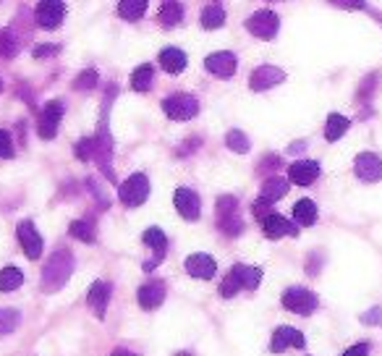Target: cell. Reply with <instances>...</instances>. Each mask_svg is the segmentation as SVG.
<instances>
[{
  "mask_svg": "<svg viewBox=\"0 0 382 356\" xmlns=\"http://www.w3.org/2000/svg\"><path fill=\"white\" fill-rule=\"evenodd\" d=\"M73 273V254L69 249H58L55 254H50V260L45 262V270H42V291L55 294L63 285L69 283V278Z\"/></svg>",
  "mask_w": 382,
  "mask_h": 356,
  "instance_id": "cell-1",
  "label": "cell"
},
{
  "mask_svg": "<svg viewBox=\"0 0 382 356\" xmlns=\"http://www.w3.org/2000/svg\"><path fill=\"white\" fill-rule=\"evenodd\" d=\"M217 228L226 233V236H239L244 231V220L239 215V199L230 197V194H223L217 199Z\"/></svg>",
  "mask_w": 382,
  "mask_h": 356,
  "instance_id": "cell-2",
  "label": "cell"
},
{
  "mask_svg": "<svg viewBox=\"0 0 382 356\" xmlns=\"http://www.w3.org/2000/svg\"><path fill=\"white\" fill-rule=\"evenodd\" d=\"M147 197H149V178L144 173H134L118 186V199L126 207H139L147 202Z\"/></svg>",
  "mask_w": 382,
  "mask_h": 356,
  "instance_id": "cell-3",
  "label": "cell"
},
{
  "mask_svg": "<svg viewBox=\"0 0 382 356\" xmlns=\"http://www.w3.org/2000/svg\"><path fill=\"white\" fill-rule=\"evenodd\" d=\"M163 110L170 121H191L197 113H199V100L194 95H170L163 100Z\"/></svg>",
  "mask_w": 382,
  "mask_h": 356,
  "instance_id": "cell-4",
  "label": "cell"
},
{
  "mask_svg": "<svg viewBox=\"0 0 382 356\" xmlns=\"http://www.w3.org/2000/svg\"><path fill=\"white\" fill-rule=\"evenodd\" d=\"M317 304H320L317 296L311 294L309 288H301V285H293V288H288L286 294H283V307L288 312H293V314H301V317L314 314Z\"/></svg>",
  "mask_w": 382,
  "mask_h": 356,
  "instance_id": "cell-5",
  "label": "cell"
},
{
  "mask_svg": "<svg viewBox=\"0 0 382 356\" xmlns=\"http://www.w3.org/2000/svg\"><path fill=\"white\" fill-rule=\"evenodd\" d=\"M95 160L100 170L108 176V181H116V173H113V142H110V131L105 126V118H102L95 136Z\"/></svg>",
  "mask_w": 382,
  "mask_h": 356,
  "instance_id": "cell-6",
  "label": "cell"
},
{
  "mask_svg": "<svg viewBox=\"0 0 382 356\" xmlns=\"http://www.w3.org/2000/svg\"><path fill=\"white\" fill-rule=\"evenodd\" d=\"M246 29L254 37H260V39H275L278 29H280V19H278L275 11H267L264 8V11L251 13L249 19H246Z\"/></svg>",
  "mask_w": 382,
  "mask_h": 356,
  "instance_id": "cell-7",
  "label": "cell"
},
{
  "mask_svg": "<svg viewBox=\"0 0 382 356\" xmlns=\"http://www.w3.org/2000/svg\"><path fill=\"white\" fill-rule=\"evenodd\" d=\"M63 103L60 100H50L45 103V107L39 110V123H37V131L42 139H55L58 134V126H60V118H63Z\"/></svg>",
  "mask_w": 382,
  "mask_h": 356,
  "instance_id": "cell-8",
  "label": "cell"
},
{
  "mask_svg": "<svg viewBox=\"0 0 382 356\" xmlns=\"http://www.w3.org/2000/svg\"><path fill=\"white\" fill-rule=\"evenodd\" d=\"M63 16H66V3L63 0H39L37 3V11H35L37 26H42V29H58Z\"/></svg>",
  "mask_w": 382,
  "mask_h": 356,
  "instance_id": "cell-9",
  "label": "cell"
},
{
  "mask_svg": "<svg viewBox=\"0 0 382 356\" xmlns=\"http://www.w3.org/2000/svg\"><path fill=\"white\" fill-rule=\"evenodd\" d=\"M354 173H356L358 181L364 184H374L382 178V157L374 152H361L354 160Z\"/></svg>",
  "mask_w": 382,
  "mask_h": 356,
  "instance_id": "cell-10",
  "label": "cell"
},
{
  "mask_svg": "<svg viewBox=\"0 0 382 356\" xmlns=\"http://www.w3.org/2000/svg\"><path fill=\"white\" fill-rule=\"evenodd\" d=\"M16 236H19V244L29 260H39L42 257V236L37 233V228L32 220H21L19 228H16Z\"/></svg>",
  "mask_w": 382,
  "mask_h": 356,
  "instance_id": "cell-11",
  "label": "cell"
},
{
  "mask_svg": "<svg viewBox=\"0 0 382 356\" xmlns=\"http://www.w3.org/2000/svg\"><path fill=\"white\" fill-rule=\"evenodd\" d=\"M286 79V73L280 71L278 66H270V63H264V66H257L249 76V87L254 92H264V89H270L275 84H280Z\"/></svg>",
  "mask_w": 382,
  "mask_h": 356,
  "instance_id": "cell-12",
  "label": "cell"
},
{
  "mask_svg": "<svg viewBox=\"0 0 382 356\" xmlns=\"http://www.w3.org/2000/svg\"><path fill=\"white\" fill-rule=\"evenodd\" d=\"M173 204H176V210L183 220H199V215H202V202H199V194L191 189H179L176 191V197H173Z\"/></svg>",
  "mask_w": 382,
  "mask_h": 356,
  "instance_id": "cell-13",
  "label": "cell"
},
{
  "mask_svg": "<svg viewBox=\"0 0 382 356\" xmlns=\"http://www.w3.org/2000/svg\"><path fill=\"white\" fill-rule=\"evenodd\" d=\"M204 69L210 73H215V76H220V79H228V76H233L236 69H239V58L233 53H228V50L212 53V55H207V60H204Z\"/></svg>",
  "mask_w": 382,
  "mask_h": 356,
  "instance_id": "cell-14",
  "label": "cell"
},
{
  "mask_svg": "<svg viewBox=\"0 0 382 356\" xmlns=\"http://www.w3.org/2000/svg\"><path fill=\"white\" fill-rule=\"evenodd\" d=\"M307 341L296 328H288V325H280L278 330L273 332V341H270V351L273 354H280L286 348H304Z\"/></svg>",
  "mask_w": 382,
  "mask_h": 356,
  "instance_id": "cell-15",
  "label": "cell"
},
{
  "mask_svg": "<svg viewBox=\"0 0 382 356\" xmlns=\"http://www.w3.org/2000/svg\"><path fill=\"white\" fill-rule=\"evenodd\" d=\"M183 267H186V273H189L191 278H199V281H210V278L217 273V262L212 260L210 254H202V251L186 257Z\"/></svg>",
  "mask_w": 382,
  "mask_h": 356,
  "instance_id": "cell-16",
  "label": "cell"
},
{
  "mask_svg": "<svg viewBox=\"0 0 382 356\" xmlns=\"http://www.w3.org/2000/svg\"><path fill=\"white\" fill-rule=\"evenodd\" d=\"M165 294H167V288L163 281H149V283H144L142 288H139L136 301H139V307L142 309L152 312V309H157L163 301H165Z\"/></svg>",
  "mask_w": 382,
  "mask_h": 356,
  "instance_id": "cell-17",
  "label": "cell"
},
{
  "mask_svg": "<svg viewBox=\"0 0 382 356\" xmlns=\"http://www.w3.org/2000/svg\"><path fill=\"white\" fill-rule=\"evenodd\" d=\"M317 176H320V163H314V160H299L288 168V181L296 186H311Z\"/></svg>",
  "mask_w": 382,
  "mask_h": 356,
  "instance_id": "cell-18",
  "label": "cell"
},
{
  "mask_svg": "<svg viewBox=\"0 0 382 356\" xmlns=\"http://www.w3.org/2000/svg\"><path fill=\"white\" fill-rule=\"evenodd\" d=\"M87 304L92 307L97 320H102L105 312H108V304H110V283H105V281H95L92 288L87 291Z\"/></svg>",
  "mask_w": 382,
  "mask_h": 356,
  "instance_id": "cell-19",
  "label": "cell"
},
{
  "mask_svg": "<svg viewBox=\"0 0 382 356\" xmlns=\"http://www.w3.org/2000/svg\"><path fill=\"white\" fill-rule=\"evenodd\" d=\"M262 231L267 238H283V236H299V228H296V223H291V220H286L283 215H267L262 220Z\"/></svg>",
  "mask_w": 382,
  "mask_h": 356,
  "instance_id": "cell-20",
  "label": "cell"
},
{
  "mask_svg": "<svg viewBox=\"0 0 382 356\" xmlns=\"http://www.w3.org/2000/svg\"><path fill=\"white\" fill-rule=\"evenodd\" d=\"M144 244H147L149 249L155 251V260H152V262H144V270L149 273V270H155L157 262L165 257V251H167V236L163 233V231H160V228H147V231H144Z\"/></svg>",
  "mask_w": 382,
  "mask_h": 356,
  "instance_id": "cell-21",
  "label": "cell"
},
{
  "mask_svg": "<svg viewBox=\"0 0 382 356\" xmlns=\"http://www.w3.org/2000/svg\"><path fill=\"white\" fill-rule=\"evenodd\" d=\"M230 273L236 275L241 288H249V291H254L257 285L262 283V270L260 267H251V265H233Z\"/></svg>",
  "mask_w": 382,
  "mask_h": 356,
  "instance_id": "cell-22",
  "label": "cell"
},
{
  "mask_svg": "<svg viewBox=\"0 0 382 356\" xmlns=\"http://www.w3.org/2000/svg\"><path fill=\"white\" fill-rule=\"evenodd\" d=\"M157 60H160V66H163L167 73H181L186 69V53L179 48H165L160 53V58Z\"/></svg>",
  "mask_w": 382,
  "mask_h": 356,
  "instance_id": "cell-23",
  "label": "cell"
},
{
  "mask_svg": "<svg viewBox=\"0 0 382 356\" xmlns=\"http://www.w3.org/2000/svg\"><path fill=\"white\" fill-rule=\"evenodd\" d=\"M160 24L170 29V26H179L183 21V6H181L179 0H165L163 3V8H160Z\"/></svg>",
  "mask_w": 382,
  "mask_h": 356,
  "instance_id": "cell-24",
  "label": "cell"
},
{
  "mask_svg": "<svg viewBox=\"0 0 382 356\" xmlns=\"http://www.w3.org/2000/svg\"><path fill=\"white\" fill-rule=\"evenodd\" d=\"M288 194V181L280 176H267L262 184V194L260 197H264V199H270V202H278V199H283Z\"/></svg>",
  "mask_w": 382,
  "mask_h": 356,
  "instance_id": "cell-25",
  "label": "cell"
},
{
  "mask_svg": "<svg viewBox=\"0 0 382 356\" xmlns=\"http://www.w3.org/2000/svg\"><path fill=\"white\" fill-rule=\"evenodd\" d=\"M293 220L304 228L314 226L317 223V204L311 202V199H299V202L293 204Z\"/></svg>",
  "mask_w": 382,
  "mask_h": 356,
  "instance_id": "cell-26",
  "label": "cell"
},
{
  "mask_svg": "<svg viewBox=\"0 0 382 356\" xmlns=\"http://www.w3.org/2000/svg\"><path fill=\"white\" fill-rule=\"evenodd\" d=\"M348 126H351V121H348L346 116L333 113V116L327 118V126H325V139H327V142H338V139L348 131Z\"/></svg>",
  "mask_w": 382,
  "mask_h": 356,
  "instance_id": "cell-27",
  "label": "cell"
},
{
  "mask_svg": "<svg viewBox=\"0 0 382 356\" xmlns=\"http://www.w3.org/2000/svg\"><path fill=\"white\" fill-rule=\"evenodd\" d=\"M118 13L126 21H139L147 13V0H118Z\"/></svg>",
  "mask_w": 382,
  "mask_h": 356,
  "instance_id": "cell-28",
  "label": "cell"
},
{
  "mask_svg": "<svg viewBox=\"0 0 382 356\" xmlns=\"http://www.w3.org/2000/svg\"><path fill=\"white\" fill-rule=\"evenodd\" d=\"M21 283H24V273H21L19 267L8 265V267L0 270V291H3V294H11V291H16Z\"/></svg>",
  "mask_w": 382,
  "mask_h": 356,
  "instance_id": "cell-29",
  "label": "cell"
},
{
  "mask_svg": "<svg viewBox=\"0 0 382 356\" xmlns=\"http://www.w3.org/2000/svg\"><path fill=\"white\" fill-rule=\"evenodd\" d=\"M152 79H155L152 66H149V63H144V66H139V69L131 73V89L134 92H147V89L152 87Z\"/></svg>",
  "mask_w": 382,
  "mask_h": 356,
  "instance_id": "cell-30",
  "label": "cell"
},
{
  "mask_svg": "<svg viewBox=\"0 0 382 356\" xmlns=\"http://www.w3.org/2000/svg\"><path fill=\"white\" fill-rule=\"evenodd\" d=\"M226 24V11H223V6H207L202 11V26L204 29H220V26Z\"/></svg>",
  "mask_w": 382,
  "mask_h": 356,
  "instance_id": "cell-31",
  "label": "cell"
},
{
  "mask_svg": "<svg viewBox=\"0 0 382 356\" xmlns=\"http://www.w3.org/2000/svg\"><path fill=\"white\" fill-rule=\"evenodd\" d=\"M21 322V314L19 309L13 307H0V335H11Z\"/></svg>",
  "mask_w": 382,
  "mask_h": 356,
  "instance_id": "cell-32",
  "label": "cell"
},
{
  "mask_svg": "<svg viewBox=\"0 0 382 356\" xmlns=\"http://www.w3.org/2000/svg\"><path fill=\"white\" fill-rule=\"evenodd\" d=\"M226 144H228V150H233V152H239V154H246L251 150L249 136H246L244 131H239V129L228 131V134H226Z\"/></svg>",
  "mask_w": 382,
  "mask_h": 356,
  "instance_id": "cell-33",
  "label": "cell"
},
{
  "mask_svg": "<svg viewBox=\"0 0 382 356\" xmlns=\"http://www.w3.org/2000/svg\"><path fill=\"white\" fill-rule=\"evenodd\" d=\"M69 233H71L73 238L84 241V244H92V241H95V226L87 223V220H73L71 226H69Z\"/></svg>",
  "mask_w": 382,
  "mask_h": 356,
  "instance_id": "cell-34",
  "label": "cell"
},
{
  "mask_svg": "<svg viewBox=\"0 0 382 356\" xmlns=\"http://www.w3.org/2000/svg\"><path fill=\"white\" fill-rule=\"evenodd\" d=\"M95 87H97L95 69H84V71L73 79V89H79V92H89V89H95Z\"/></svg>",
  "mask_w": 382,
  "mask_h": 356,
  "instance_id": "cell-35",
  "label": "cell"
},
{
  "mask_svg": "<svg viewBox=\"0 0 382 356\" xmlns=\"http://www.w3.org/2000/svg\"><path fill=\"white\" fill-rule=\"evenodd\" d=\"M16 53H19V39L13 37L11 29H6L3 37H0V55H3V58H13Z\"/></svg>",
  "mask_w": 382,
  "mask_h": 356,
  "instance_id": "cell-36",
  "label": "cell"
},
{
  "mask_svg": "<svg viewBox=\"0 0 382 356\" xmlns=\"http://www.w3.org/2000/svg\"><path fill=\"white\" fill-rule=\"evenodd\" d=\"M73 154H76L82 163L92 160V157H95V136H89V139H79L76 147H73Z\"/></svg>",
  "mask_w": 382,
  "mask_h": 356,
  "instance_id": "cell-37",
  "label": "cell"
},
{
  "mask_svg": "<svg viewBox=\"0 0 382 356\" xmlns=\"http://www.w3.org/2000/svg\"><path fill=\"white\" fill-rule=\"evenodd\" d=\"M241 291V283L236 281V275L228 273L226 278H223V283H220V296L223 299H233L236 294Z\"/></svg>",
  "mask_w": 382,
  "mask_h": 356,
  "instance_id": "cell-38",
  "label": "cell"
},
{
  "mask_svg": "<svg viewBox=\"0 0 382 356\" xmlns=\"http://www.w3.org/2000/svg\"><path fill=\"white\" fill-rule=\"evenodd\" d=\"M273 204L270 199H264V197H260V199H254V204H251V213H254V217L262 223L267 215H273Z\"/></svg>",
  "mask_w": 382,
  "mask_h": 356,
  "instance_id": "cell-39",
  "label": "cell"
},
{
  "mask_svg": "<svg viewBox=\"0 0 382 356\" xmlns=\"http://www.w3.org/2000/svg\"><path fill=\"white\" fill-rule=\"evenodd\" d=\"M0 157H13V139H11V134L8 131H3L0 129Z\"/></svg>",
  "mask_w": 382,
  "mask_h": 356,
  "instance_id": "cell-40",
  "label": "cell"
},
{
  "mask_svg": "<svg viewBox=\"0 0 382 356\" xmlns=\"http://www.w3.org/2000/svg\"><path fill=\"white\" fill-rule=\"evenodd\" d=\"M58 53H60V45H35V50H32L35 58H53Z\"/></svg>",
  "mask_w": 382,
  "mask_h": 356,
  "instance_id": "cell-41",
  "label": "cell"
},
{
  "mask_svg": "<svg viewBox=\"0 0 382 356\" xmlns=\"http://www.w3.org/2000/svg\"><path fill=\"white\" fill-rule=\"evenodd\" d=\"M358 320L364 325H382V307H372L370 312H364Z\"/></svg>",
  "mask_w": 382,
  "mask_h": 356,
  "instance_id": "cell-42",
  "label": "cell"
},
{
  "mask_svg": "<svg viewBox=\"0 0 382 356\" xmlns=\"http://www.w3.org/2000/svg\"><path fill=\"white\" fill-rule=\"evenodd\" d=\"M338 8H346V11H361L367 8V0H330Z\"/></svg>",
  "mask_w": 382,
  "mask_h": 356,
  "instance_id": "cell-43",
  "label": "cell"
},
{
  "mask_svg": "<svg viewBox=\"0 0 382 356\" xmlns=\"http://www.w3.org/2000/svg\"><path fill=\"white\" fill-rule=\"evenodd\" d=\"M275 168H280V157L278 154H267L262 163H260V173H270V170H275Z\"/></svg>",
  "mask_w": 382,
  "mask_h": 356,
  "instance_id": "cell-44",
  "label": "cell"
},
{
  "mask_svg": "<svg viewBox=\"0 0 382 356\" xmlns=\"http://www.w3.org/2000/svg\"><path fill=\"white\" fill-rule=\"evenodd\" d=\"M377 79H380L377 73H370V76H367V82L361 84V89H358V97H370V95H372V89H374L372 84L377 82Z\"/></svg>",
  "mask_w": 382,
  "mask_h": 356,
  "instance_id": "cell-45",
  "label": "cell"
},
{
  "mask_svg": "<svg viewBox=\"0 0 382 356\" xmlns=\"http://www.w3.org/2000/svg\"><path fill=\"white\" fill-rule=\"evenodd\" d=\"M343 356H370V344H356V346H351L348 351H343Z\"/></svg>",
  "mask_w": 382,
  "mask_h": 356,
  "instance_id": "cell-46",
  "label": "cell"
},
{
  "mask_svg": "<svg viewBox=\"0 0 382 356\" xmlns=\"http://www.w3.org/2000/svg\"><path fill=\"white\" fill-rule=\"evenodd\" d=\"M110 356H139V354H134V351H129V348H116Z\"/></svg>",
  "mask_w": 382,
  "mask_h": 356,
  "instance_id": "cell-47",
  "label": "cell"
},
{
  "mask_svg": "<svg viewBox=\"0 0 382 356\" xmlns=\"http://www.w3.org/2000/svg\"><path fill=\"white\" fill-rule=\"evenodd\" d=\"M176 356H194V354H191V351H179Z\"/></svg>",
  "mask_w": 382,
  "mask_h": 356,
  "instance_id": "cell-48",
  "label": "cell"
},
{
  "mask_svg": "<svg viewBox=\"0 0 382 356\" xmlns=\"http://www.w3.org/2000/svg\"><path fill=\"white\" fill-rule=\"evenodd\" d=\"M0 92H3V82H0Z\"/></svg>",
  "mask_w": 382,
  "mask_h": 356,
  "instance_id": "cell-49",
  "label": "cell"
},
{
  "mask_svg": "<svg viewBox=\"0 0 382 356\" xmlns=\"http://www.w3.org/2000/svg\"><path fill=\"white\" fill-rule=\"evenodd\" d=\"M0 37H3V32H0Z\"/></svg>",
  "mask_w": 382,
  "mask_h": 356,
  "instance_id": "cell-50",
  "label": "cell"
}]
</instances>
